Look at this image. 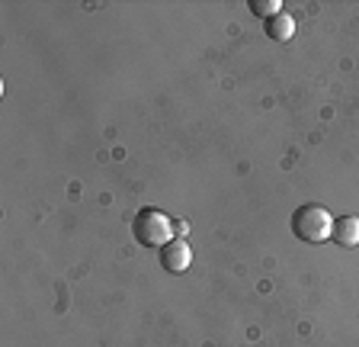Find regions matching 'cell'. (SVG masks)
I'll return each instance as SVG.
<instances>
[{"instance_id": "cell-1", "label": "cell", "mask_w": 359, "mask_h": 347, "mask_svg": "<svg viewBox=\"0 0 359 347\" xmlns=\"http://www.w3.org/2000/svg\"><path fill=\"white\" fill-rule=\"evenodd\" d=\"M132 235L142 248H164L167 242H173V219L154 206H144L135 212Z\"/></svg>"}, {"instance_id": "cell-2", "label": "cell", "mask_w": 359, "mask_h": 347, "mask_svg": "<svg viewBox=\"0 0 359 347\" xmlns=\"http://www.w3.org/2000/svg\"><path fill=\"white\" fill-rule=\"evenodd\" d=\"M292 232L305 244H324L334 235V216L324 206H299L292 212Z\"/></svg>"}, {"instance_id": "cell-3", "label": "cell", "mask_w": 359, "mask_h": 347, "mask_svg": "<svg viewBox=\"0 0 359 347\" xmlns=\"http://www.w3.org/2000/svg\"><path fill=\"white\" fill-rule=\"evenodd\" d=\"M193 264V248L187 244V238H173L161 248V267L167 273H187Z\"/></svg>"}, {"instance_id": "cell-4", "label": "cell", "mask_w": 359, "mask_h": 347, "mask_svg": "<svg viewBox=\"0 0 359 347\" xmlns=\"http://www.w3.org/2000/svg\"><path fill=\"white\" fill-rule=\"evenodd\" d=\"M337 244H344V248H356L359 244V219L356 216H340L334 219V235H330Z\"/></svg>"}, {"instance_id": "cell-5", "label": "cell", "mask_w": 359, "mask_h": 347, "mask_svg": "<svg viewBox=\"0 0 359 347\" xmlns=\"http://www.w3.org/2000/svg\"><path fill=\"white\" fill-rule=\"evenodd\" d=\"M263 30H266V39H273V42H289L295 36V20H292V13H276L273 20L263 23Z\"/></svg>"}, {"instance_id": "cell-6", "label": "cell", "mask_w": 359, "mask_h": 347, "mask_svg": "<svg viewBox=\"0 0 359 347\" xmlns=\"http://www.w3.org/2000/svg\"><path fill=\"white\" fill-rule=\"evenodd\" d=\"M250 13L263 16V20H273L276 13H283V4L279 0H250Z\"/></svg>"}, {"instance_id": "cell-7", "label": "cell", "mask_w": 359, "mask_h": 347, "mask_svg": "<svg viewBox=\"0 0 359 347\" xmlns=\"http://www.w3.org/2000/svg\"><path fill=\"white\" fill-rule=\"evenodd\" d=\"M187 232H189V222L183 219V222H173V235L177 238H187Z\"/></svg>"}]
</instances>
